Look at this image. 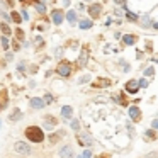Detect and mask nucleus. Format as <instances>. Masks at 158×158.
<instances>
[{
	"label": "nucleus",
	"mask_w": 158,
	"mask_h": 158,
	"mask_svg": "<svg viewBox=\"0 0 158 158\" xmlns=\"http://www.w3.org/2000/svg\"><path fill=\"white\" fill-rule=\"evenodd\" d=\"M88 80H90V77L85 75V77H82V78H80V83H85V82H88Z\"/></svg>",
	"instance_id": "33"
},
{
	"label": "nucleus",
	"mask_w": 158,
	"mask_h": 158,
	"mask_svg": "<svg viewBox=\"0 0 158 158\" xmlns=\"http://www.w3.org/2000/svg\"><path fill=\"white\" fill-rule=\"evenodd\" d=\"M73 157H75V153H73L71 146H63L60 150V158H73Z\"/></svg>",
	"instance_id": "7"
},
{
	"label": "nucleus",
	"mask_w": 158,
	"mask_h": 158,
	"mask_svg": "<svg viewBox=\"0 0 158 158\" xmlns=\"http://www.w3.org/2000/svg\"><path fill=\"white\" fill-rule=\"evenodd\" d=\"M10 19H12L14 22H17V24H20V20H22V17L19 16V12H12V14H10Z\"/></svg>",
	"instance_id": "20"
},
{
	"label": "nucleus",
	"mask_w": 158,
	"mask_h": 158,
	"mask_svg": "<svg viewBox=\"0 0 158 158\" xmlns=\"http://www.w3.org/2000/svg\"><path fill=\"white\" fill-rule=\"evenodd\" d=\"M90 157H92V153H90L88 150H85V151L82 153V157H78V158H90Z\"/></svg>",
	"instance_id": "29"
},
{
	"label": "nucleus",
	"mask_w": 158,
	"mask_h": 158,
	"mask_svg": "<svg viewBox=\"0 0 158 158\" xmlns=\"http://www.w3.org/2000/svg\"><path fill=\"white\" fill-rule=\"evenodd\" d=\"M44 100H46L48 104H50V102H53V95H51V94H46V95H44Z\"/></svg>",
	"instance_id": "31"
},
{
	"label": "nucleus",
	"mask_w": 158,
	"mask_h": 158,
	"mask_svg": "<svg viewBox=\"0 0 158 158\" xmlns=\"http://www.w3.org/2000/svg\"><path fill=\"white\" fill-rule=\"evenodd\" d=\"M5 2H7L9 7H14V0H5Z\"/></svg>",
	"instance_id": "36"
},
{
	"label": "nucleus",
	"mask_w": 158,
	"mask_h": 158,
	"mask_svg": "<svg viewBox=\"0 0 158 158\" xmlns=\"http://www.w3.org/2000/svg\"><path fill=\"white\" fill-rule=\"evenodd\" d=\"M0 29H2V33H3V34H5V36H9V34H10V33H12V31H10V27H9V26H7L5 22H3V24L0 26Z\"/></svg>",
	"instance_id": "21"
},
{
	"label": "nucleus",
	"mask_w": 158,
	"mask_h": 158,
	"mask_svg": "<svg viewBox=\"0 0 158 158\" xmlns=\"http://www.w3.org/2000/svg\"><path fill=\"white\" fill-rule=\"evenodd\" d=\"M71 114H73V109H71L70 105H65V107L61 109V116H63V117L70 119V117H71Z\"/></svg>",
	"instance_id": "13"
},
{
	"label": "nucleus",
	"mask_w": 158,
	"mask_h": 158,
	"mask_svg": "<svg viewBox=\"0 0 158 158\" xmlns=\"http://www.w3.org/2000/svg\"><path fill=\"white\" fill-rule=\"evenodd\" d=\"M34 5H36V9H37V12H39V14H44V12H46V5H44V3H41L39 0L36 2Z\"/></svg>",
	"instance_id": "18"
},
{
	"label": "nucleus",
	"mask_w": 158,
	"mask_h": 158,
	"mask_svg": "<svg viewBox=\"0 0 158 158\" xmlns=\"http://www.w3.org/2000/svg\"><path fill=\"white\" fill-rule=\"evenodd\" d=\"M2 48H3V50H7V48H9V39H7L5 36L2 37Z\"/></svg>",
	"instance_id": "27"
},
{
	"label": "nucleus",
	"mask_w": 158,
	"mask_h": 158,
	"mask_svg": "<svg viewBox=\"0 0 158 158\" xmlns=\"http://www.w3.org/2000/svg\"><path fill=\"white\" fill-rule=\"evenodd\" d=\"M63 134H65L63 131H60V133H54V134H51V136H50V143H56V141H58V138H60V136H63Z\"/></svg>",
	"instance_id": "19"
},
{
	"label": "nucleus",
	"mask_w": 158,
	"mask_h": 158,
	"mask_svg": "<svg viewBox=\"0 0 158 158\" xmlns=\"http://www.w3.org/2000/svg\"><path fill=\"white\" fill-rule=\"evenodd\" d=\"M78 143H82V144H92V138L88 134H80L78 136Z\"/></svg>",
	"instance_id": "14"
},
{
	"label": "nucleus",
	"mask_w": 158,
	"mask_h": 158,
	"mask_svg": "<svg viewBox=\"0 0 158 158\" xmlns=\"http://www.w3.org/2000/svg\"><path fill=\"white\" fill-rule=\"evenodd\" d=\"M155 157H157V155H155V153H151L150 157H146V158H155Z\"/></svg>",
	"instance_id": "40"
},
{
	"label": "nucleus",
	"mask_w": 158,
	"mask_h": 158,
	"mask_svg": "<svg viewBox=\"0 0 158 158\" xmlns=\"http://www.w3.org/2000/svg\"><path fill=\"white\" fill-rule=\"evenodd\" d=\"M87 60H88V50L83 48V51H82L80 58H78V66H85L87 65Z\"/></svg>",
	"instance_id": "11"
},
{
	"label": "nucleus",
	"mask_w": 158,
	"mask_h": 158,
	"mask_svg": "<svg viewBox=\"0 0 158 158\" xmlns=\"http://www.w3.org/2000/svg\"><path fill=\"white\" fill-rule=\"evenodd\" d=\"M70 126H71V129H73V131H78V129H80V123H78L77 119H73V121L70 123Z\"/></svg>",
	"instance_id": "23"
},
{
	"label": "nucleus",
	"mask_w": 158,
	"mask_h": 158,
	"mask_svg": "<svg viewBox=\"0 0 158 158\" xmlns=\"http://www.w3.org/2000/svg\"><path fill=\"white\" fill-rule=\"evenodd\" d=\"M100 12H102V5H100V3H92V5L88 7V14H90L94 19L99 17V16H100Z\"/></svg>",
	"instance_id": "4"
},
{
	"label": "nucleus",
	"mask_w": 158,
	"mask_h": 158,
	"mask_svg": "<svg viewBox=\"0 0 158 158\" xmlns=\"http://www.w3.org/2000/svg\"><path fill=\"white\" fill-rule=\"evenodd\" d=\"M12 46H14V50H16V51L20 48V46H19V41H14V44H12Z\"/></svg>",
	"instance_id": "34"
},
{
	"label": "nucleus",
	"mask_w": 158,
	"mask_h": 158,
	"mask_svg": "<svg viewBox=\"0 0 158 158\" xmlns=\"http://www.w3.org/2000/svg\"><path fill=\"white\" fill-rule=\"evenodd\" d=\"M73 70V65H71L70 61H66V60H63V61H60V65H58V68L56 71L61 75V77H68Z\"/></svg>",
	"instance_id": "2"
},
{
	"label": "nucleus",
	"mask_w": 158,
	"mask_h": 158,
	"mask_svg": "<svg viewBox=\"0 0 158 158\" xmlns=\"http://www.w3.org/2000/svg\"><path fill=\"white\" fill-rule=\"evenodd\" d=\"M51 16H53V22H54V24H58V26H60V24L63 22V19H65V14H63L61 10H53Z\"/></svg>",
	"instance_id": "9"
},
{
	"label": "nucleus",
	"mask_w": 158,
	"mask_h": 158,
	"mask_svg": "<svg viewBox=\"0 0 158 158\" xmlns=\"http://www.w3.org/2000/svg\"><path fill=\"white\" fill-rule=\"evenodd\" d=\"M14 150L17 151L19 155H22V157H29V155H31V148H29V144L24 143V141H17V143L14 144Z\"/></svg>",
	"instance_id": "3"
},
{
	"label": "nucleus",
	"mask_w": 158,
	"mask_h": 158,
	"mask_svg": "<svg viewBox=\"0 0 158 158\" xmlns=\"http://www.w3.org/2000/svg\"><path fill=\"white\" fill-rule=\"evenodd\" d=\"M26 138L29 141H33V143H41V141L44 140V133L37 126H29L26 129Z\"/></svg>",
	"instance_id": "1"
},
{
	"label": "nucleus",
	"mask_w": 158,
	"mask_h": 158,
	"mask_svg": "<svg viewBox=\"0 0 158 158\" xmlns=\"http://www.w3.org/2000/svg\"><path fill=\"white\" fill-rule=\"evenodd\" d=\"M43 43H44V41H43L41 37H36V48H41V46H43Z\"/></svg>",
	"instance_id": "30"
},
{
	"label": "nucleus",
	"mask_w": 158,
	"mask_h": 158,
	"mask_svg": "<svg viewBox=\"0 0 158 158\" xmlns=\"http://www.w3.org/2000/svg\"><path fill=\"white\" fill-rule=\"evenodd\" d=\"M153 129H158V119H155V121H153Z\"/></svg>",
	"instance_id": "37"
},
{
	"label": "nucleus",
	"mask_w": 158,
	"mask_h": 158,
	"mask_svg": "<svg viewBox=\"0 0 158 158\" xmlns=\"http://www.w3.org/2000/svg\"><path fill=\"white\" fill-rule=\"evenodd\" d=\"M138 83H140V87H148V80H144V78H143V80H140Z\"/></svg>",
	"instance_id": "32"
},
{
	"label": "nucleus",
	"mask_w": 158,
	"mask_h": 158,
	"mask_svg": "<svg viewBox=\"0 0 158 158\" xmlns=\"http://www.w3.org/2000/svg\"><path fill=\"white\" fill-rule=\"evenodd\" d=\"M16 37H17V41L19 39L22 41V39H24V31H22V29H17V31H16Z\"/></svg>",
	"instance_id": "26"
},
{
	"label": "nucleus",
	"mask_w": 158,
	"mask_h": 158,
	"mask_svg": "<svg viewBox=\"0 0 158 158\" xmlns=\"http://www.w3.org/2000/svg\"><path fill=\"white\" fill-rule=\"evenodd\" d=\"M90 27H92V20H87V19L80 20V29H90Z\"/></svg>",
	"instance_id": "17"
},
{
	"label": "nucleus",
	"mask_w": 158,
	"mask_h": 158,
	"mask_svg": "<svg viewBox=\"0 0 158 158\" xmlns=\"http://www.w3.org/2000/svg\"><path fill=\"white\" fill-rule=\"evenodd\" d=\"M126 16H127V19H129V20H138V16H136V14H133V12H127Z\"/></svg>",
	"instance_id": "28"
},
{
	"label": "nucleus",
	"mask_w": 158,
	"mask_h": 158,
	"mask_svg": "<svg viewBox=\"0 0 158 158\" xmlns=\"http://www.w3.org/2000/svg\"><path fill=\"white\" fill-rule=\"evenodd\" d=\"M129 117H131L133 121H140V119H141V111H140V107H136V105L129 107Z\"/></svg>",
	"instance_id": "5"
},
{
	"label": "nucleus",
	"mask_w": 158,
	"mask_h": 158,
	"mask_svg": "<svg viewBox=\"0 0 158 158\" xmlns=\"http://www.w3.org/2000/svg\"><path fill=\"white\" fill-rule=\"evenodd\" d=\"M153 27H155V29H158V22H153Z\"/></svg>",
	"instance_id": "39"
},
{
	"label": "nucleus",
	"mask_w": 158,
	"mask_h": 158,
	"mask_svg": "<svg viewBox=\"0 0 158 158\" xmlns=\"http://www.w3.org/2000/svg\"><path fill=\"white\" fill-rule=\"evenodd\" d=\"M123 41L126 43V44H134V43H136V37H134L133 34H126L123 37Z\"/></svg>",
	"instance_id": "16"
},
{
	"label": "nucleus",
	"mask_w": 158,
	"mask_h": 158,
	"mask_svg": "<svg viewBox=\"0 0 158 158\" xmlns=\"http://www.w3.org/2000/svg\"><path fill=\"white\" fill-rule=\"evenodd\" d=\"M114 2H116L117 5H124V0H114Z\"/></svg>",
	"instance_id": "38"
},
{
	"label": "nucleus",
	"mask_w": 158,
	"mask_h": 158,
	"mask_svg": "<svg viewBox=\"0 0 158 158\" xmlns=\"http://www.w3.org/2000/svg\"><path fill=\"white\" fill-rule=\"evenodd\" d=\"M66 19H68V20H70L71 24H73V22H75V20H77V14H75V12H73V10H70V12H68V14H66Z\"/></svg>",
	"instance_id": "22"
},
{
	"label": "nucleus",
	"mask_w": 158,
	"mask_h": 158,
	"mask_svg": "<svg viewBox=\"0 0 158 158\" xmlns=\"http://www.w3.org/2000/svg\"><path fill=\"white\" fill-rule=\"evenodd\" d=\"M126 90H127L129 94H136V92L140 90V83H138L136 80H129V82L126 83Z\"/></svg>",
	"instance_id": "6"
},
{
	"label": "nucleus",
	"mask_w": 158,
	"mask_h": 158,
	"mask_svg": "<svg viewBox=\"0 0 158 158\" xmlns=\"http://www.w3.org/2000/svg\"><path fill=\"white\" fill-rule=\"evenodd\" d=\"M92 85H94V87H97V88H99V87L104 88V87H109V85H111V80H109V78H97Z\"/></svg>",
	"instance_id": "10"
},
{
	"label": "nucleus",
	"mask_w": 158,
	"mask_h": 158,
	"mask_svg": "<svg viewBox=\"0 0 158 158\" xmlns=\"http://www.w3.org/2000/svg\"><path fill=\"white\" fill-rule=\"evenodd\" d=\"M9 104V94H7V90L3 88V90H0V109L3 111L5 107Z\"/></svg>",
	"instance_id": "8"
},
{
	"label": "nucleus",
	"mask_w": 158,
	"mask_h": 158,
	"mask_svg": "<svg viewBox=\"0 0 158 158\" xmlns=\"http://www.w3.org/2000/svg\"><path fill=\"white\" fill-rule=\"evenodd\" d=\"M146 136H148V140H155V138H157V134H155L153 129H148V131H146Z\"/></svg>",
	"instance_id": "24"
},
{
	"label": "nucleus",
	"mask_w": 158,
	"mask_h": 158,
	"mask_svg": "<svg viewBox=\"0 0 158 158\" xmlns=\"http://www.w3.org/2000/svg\"><path fill=\"white\" fill-rule=\"evenodd\" d=\"M31 107H34V109H43V107H44V100L39 99V97H33V99H31Z\"/></svg>",
	"instance_id": "12"
},
{
	"label": "nucleus",
	"mask_w": 158,
	"mask_h": 158,
	"mask_svg": "<svg viewBox=\"0 0 158 158\" xmlns=\"http://www.w3.org/2000/svg\"><path fill=\"white\" fill-rule=\"evenodd\" d=\"M144 75H153V68H148V70L144 71Z\"/></svg>",
	"instance_id": "35"
},
{
	"label": "nucleus",
	"mask_w": 158,
	"mask_h": 158,
	"mask_svg": "<svg viewBox=\"0 0 158 158\" xmlns=\"http://www.w3.org/2000/svg\"><path fill=\"white\" fill-rule=\"evenodd\" d=\"M20 117H22V112H20L19 109H16V111H14V112L9 116V119H10V121H19Z\"/></svg>",
	"instance_id": "15"
},
{
	"label": "nucleus",
	"mask_w": 158,
	"mask_h": 158,
	"mask_svg": "<svg viewBox=\"0 0 158 158\" xmlns=\"http://www.w3.org/2000/svg\"><path fill=\"white\" fill-rule=\"evenodd\" d=\"M44 121H46V123H50L51 126H54V124H56V119H54L53 116H46V117H44Z\"/></svg>",
	"instance_id": "25"
}]
</instances>
